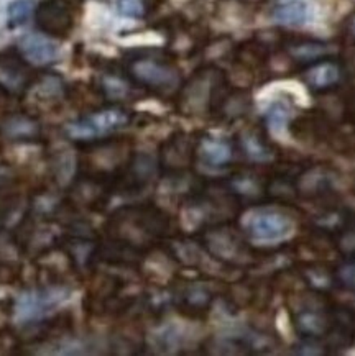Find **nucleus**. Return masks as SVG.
I'll return each mask as SVG.
<instances>
[{
  "label": "nucleus",
  "instance_id": "obj_17",
  "mask_svg": "<svg viewBox=\"0 0 355 356\" xmlns=\"http://www.w3.org/2000/svg\"><path fill=\"white\" fill-rule=\"evenodd\" d=\"M290 118V113H288V108L285 106H281V104H276V106H273L270 111H268V123H270L271 130H283L286 122H288Z\"/></svg>",
  "mask_w": 355,
  "mask_h": 356
},
{
  "label": "nucleus",
  "instance_id": "obj_16",
  "mask_svg": "<svg viewBox=\"0 0 355 356\" xmlns=\"http://www.w3.org/2000/svg\"><path fill=\"white\" fill-rule=\"evenodd\" d=\"M117 10L129 18H142L145 15L143 0H117Z\"/></svg>",
  "mask_w": 355,
  "mask_h": 356
},
{
  "label": "nucleus",
  "instance_id": "obj_13",
  "mask_svg": "<svg viewBox=\"0 0 355 356\" xmlns=\"http://www.w3.org/2000/svg\"><path fill=\"white\" fill-rule=\"evenodd\" d=\"M3 130L13 138H26L36 134V123L26 115H12L3 122Z\"/></svg>",
  "mask_w": 355,
  "mask_h": 356
},
{
  "label": "nucleus",
  "instance_id": "obj_3",
  "mask_svg": "<svg viewBox=\"0 0 355 356\" xmlns=\"http://www.w3.org/2000/svg\"><path fill=\"white\" fill-rule=\"evenodd\" d=\"M36 25L45 33L66 38L74 26V12L70 0H45L36 8Z\"/></svg>",
  "mask_w": 355,
  "mask_h": 356
},
{
  "label": "nucleus",
  "instance_id": "obj_4",
  "mask_svg": "<svg viewBox=\"0 0 355 356\" xmlns=\"http://www.w3.org/2000/svg\"><path fill=\"white\" fill-rule=\"evenodd\" d=\"M31 84V71L26 59L12 51L0 53V90L10 94H24Z\"/></svg>",
  "mask_w": 355,
  "mask_h": 356
},
{
  "label": "nucleus",
  "instance_id": "obj_6",
  "mask_svg": "<svg viewBox=\"0 0 355 356\" xmlns=\"http://www.w3.org/2000/svg\"><path fill=\"white\" fill-rule=\"evenodd\" d=\"M65 299L63 291H35L24 294L17 304V318L20 322H31L43 317L48 310Z\"/></svg>",
  "mask_w": 355,
  "mask_h": 356
},
{
  "label": "nucleus",
  "instance_id": "obj_2",
  "mask_svg": "<svg viewBox=\"0 0 355 356\" xmlns=\"http://www.w3.org/2000/svg\"><path fill=\"white\" fill-rule=\"evenodd\" d=\"M127 122H129V117L125 112L118 111V108H107V111L89 113L88 117L70 123L66 127V131L71 138L89 140L120 129Z\"/></svg>",
  "mask_w": 355,
  "mask_h": 356
},
{
  "label": "nucleus",
  "instance_id": "obj_5",
  "mask_svg": "<svg viewBox=\"0 0 355 356\" xmlns=\"http://www.w3.org/2000/svg\"><path fill=\"white\" fill-rule=\"evenodd\" d=\"M248 232L255 241L276 243V241L286 240L293 234V222L281 213H258L250 220Z\"/></svg>",
  "mask_w": 355,
  "mask_h": 356
},
{
  "label": "nucleus",
  "instance_id": "obj_9",
  "mask_svg": "<svg viewBox=\"0 0 355 356\" xmlns=\"http://www.w3.org/2000/svg\"><path fill=\"white\" fill-rule=\"evenodd\" d=\"M273 18L281 25H304L309 20V7L304 0H288L273 10Z\"/></svg>",
  "mask_w": 355,
  "mask_h": 356
},
{
  "label": "nucleus",
  "instance_id": "obj_11",
  "mask_svg": "<svg viewBox=\"0 0 355 356\" xmlns=\"http://www.w3.org/2000/svg\"><path fill=\"white\" fill-rule=\"evenodd\" d=\"M327 53H329V47L321 41H304L290 48V54L298 61H316L326 56Z\"/></svg>",
  "mask_w": 355,
  "mask_h": 356
},
{
  "label": "nucleus",
  "instance_id": "obj_1",
  "mask_svg": "<svg viewBox=\"0 0 355 356\" xmlns=\"http://www.w3.org/2000/svg\"><path fill=\"white\" fill-rule=\"evenodd\" d=\"M129 72L136 82L157 90H171L180 84L175 66L153 56H139L129 63Z\"/></svg>",
  "mask_w": 355,
  "mask_h": 356
},
{
  "label": "nucleus",
  "instance_id": "obj_18",
  "mask_svg": "<svg viewBox=\"0 0 355 356\" xmlns=\"http://www.w3.org/2000/svg\"><path fill=\"white\" fill-rule=\"evenodd\" d=\"M104 89H106V92L109 95H112V97H122V95L127 92V86L124 82L113 79V77H107V79L104 81Z\"/></svg>",
  "mask_w": 355,
  "mask_h": 356
},
{
  "label": "nucleus",
  "instance_id": "obj_7",
  "mask_svg": "<svg viewBox=\"0 0 355 356\" xmlns=\"http://www.w3.org/2000/svg\"><path fill=\"white\" fill-rule=\"evenodd\" d=\"M22 56H24L29 63L33 65L43 66L49 65V63L56 61L58 58V48L56 44L52 43L48 38L38 33H29L18 43Z\"/></svg>",
  "mask_w": 355,
  "mask_h": 356
},
{
  "label": "nucleus",
  "instance_id": "obj_14",
  "mask_svg": "<svg viewBox=\"0 0 355 356\" xmlns=\"http://www.w3.org/2000/svg\"><path fill=\"white\" fill-rule=\"evenodd\" d=\"M203 153L207 163H211L212 166H221L230 158V148L219 141H206L203 145Z\"/></svg>",
  "mask_w": 355,
  "mask_h": 356
},
{
  "label": "nucleus",
  "instance_id": "obj_19",
  "mask_svg": "<svg viewBox=\"0 0 355 356\" xmlns=\"http://www.w3.org/2000/svg\"><path fill=\"white\" fill-rule=\"evenodd\" d=\"M347 31H349V35L355 40V12L349 17V20H347Z\"/></svg>",
  "mask_w": 355,
  "mask_h": 356
},
{
  "label": "nucleus",
  "instance_id": "obj_12",
  "mask_svg": "<svg viewBox=\"0 0 355 356\" xmlns=\"http://www.w3.org/2000/svg\"><path fill=\"white\" fill-rule=\"evenodd\" d=\"M33 13V0H13L7 8V25L10 30L25 25Z\"/></svg>",
  "mask_w": 355,
  "mask_h": 356
},
{
  "label": "nucleus",
  "instance_id": "obj_8",
  "mask_svg": "<svg viewBox=\"0 0 355 356\" xmlns=\"http://www.w3.org/2000/svg\"><path fill=\"white\" fill-rule=\"evenodd\" d=\"M342 70L336 61H320L304 72V81L316 90L334 88L340 81Z\"/></svg>",
  "mask_w": 355,
  "mask_h": 356
},
{
  "label": "nucleus",
  "instance_id": "obj_10",
  "mask_svg": "<svg viewBox=\"0 0 355 356\" xmlns=\"http://www.w3.org/2000/svg\"><path fill=\"white\" fill-rule=\"evenodd\" d=\"M214 72L206 71L198 77H194L193 81L189 82V86L184 90V104L191 108H198L206 104L209 97V92L212 90L214 86Z\"/></svg>",
  "mask_w": 355,
  "mask_h": 356
},
{
  "label": "nucleus",
  "instance_id": "obj_15",
  "mask_svg": "<svg viewBox=\"0 0 355 356\" xmlns=\"http://www.w3.org/2000/svg\"><path fill=\"white\" fill-rule=\"evenodd\" d=\"M38 92L45 99H53L61 95L63 92V82L56 76H47L40 81Z\"/></svg>",
  "mask_w": 355,
  "mask_h": 356
}]
</instances>
